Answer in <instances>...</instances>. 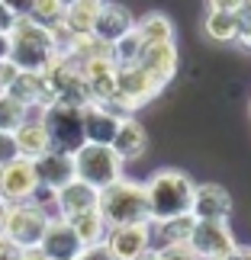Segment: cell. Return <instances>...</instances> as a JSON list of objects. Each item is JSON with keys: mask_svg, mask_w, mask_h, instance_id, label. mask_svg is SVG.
Returning a JSON list of instances; mask_svg holds the SVG:
<instances>
[{"mask_svg": "<svg viewBox=\"0 0 251 260\" xmlns=\"http://www.w3.org/2000/svg\"><path fill=\"white\" fill-rule=\"evenodd\" d=\"M103 4H106V0H68L62 26L71 36L90 32V29H94V19H97V13H100V7H103Z\"/></svg>", "mask_w": 251, "mask_h": 260, "instance_id": "44dd1931", "label": "cell"}, {"mask_svg": "<svg viewBox=\"0 0 251 260\" xmlns=\"http://www.w3.org/2000/svg\"><path fill=\"white\" fill-rule=\"evenodd\" d=\"M48 218H52V212L42 209V206H36V203H29V199H23V203H7L0 235H7L13 244H19L23 251H29V247H39Z\"/></svg>", "mask_w": 251, "mask_h": 260, "instance_id": "5b68a950", "label": "cell"}, {"mask_svg": "<svg viewBox=\"0 0 251 260\" xmlns=\"http://www.w3.org/2000/svg\"><path fill=\"white\" fill-rule=\"evenodd\" d=\"M36 180L48 189H62L65 183H71L74 180V157L68 151H55V148H48L45 154H39L36 161Z\"/></svg>", "mask_w": 251, "mask_h": 260, "instance_id": "5bb4252c", "label": "cell"}, {"mask_svg": "<svg viewBox=\"0 0 251 260\" xmlns=\"http://www.w3.org/2000/svg\"><path fill=\"white\" fill-rule=\"evenodd\" d=\"M10 48H13L10 32H0V61H7V58H10Z\"/></svg>", "mask_w": 251, "mask_h": 260, "instance_id": "8d00e7d4", "label": "cell"}, {"mask_svg": "<svg viewBox=\"0 0 251 260\" xmlns=\"http://www.w3.org/2000/svg\"><path fill=\"white\" fill-rule=\"evenodd\" d=\"M68 225L77 232L81 244L90 247V244H103V235H106V222L100 215V209H87V212H77L68 218Z\"/></svg>", "mask_w": 251, "mask_h": 260, "instance_id": "603a6c76", "label": "cell"}, {"mask_svg": "<svg viewBox=\"0 0 251 260\" xmlns=\"http://www.w3.org/2000/svg\"><path fill=\"white\" fill-rule=\"evenodd\" d=\"M248 113H251V103H248Z\"/></svg>", "mask_w": 251, "mask_h": 260, "instance_id": "60d3db41", "label": "cell"}, {"mask_svg": "<svg viewBox=\"0 0 251 260\" xmlns=\"http://www.w3.org/2000/svg\"><path fill=\"white\" fill-rule=\"evenodd\" d=\"M71 157H74V177L84 180V183H90L94 189H103V186L116 183V180L123 177V164L126 161L109 145L84 142Z\"/></svg>", "mask_w": 251, "mask_h": 260, "instance_id": "277c9868", "label": "cell"}, {"mask_svg": "<svg viewBox=\"0 0 251 260\" xmlns=\"http://www.w3.org/2000/svg\"><path fill=\"white\" fill-rule=\"evenodd\" d=\"M97 199H100V189H94L84 180H71L65 183L62 189H55V212L62 218H71L77 212H87V209H97Z\"/></svg>", "mask_w": 251, "mask_h": 260, "instance_id": "2e32d148", "label": "cell"}, {"mask_svg": "<svg viewBox=\"0 0 251 260\" xmlns=\"http://www.w3.org/2000/svg\"><path fill=\"white\" fill-rule=\"evenodd\" d=\"M36 186L39 180L29 157H16L7 167H0V196H4V203H23V199L33 196Z\"/></svg>", "mask_w": 251, "mask_h": 260, "instance_id": "8fae6325", "label": "cell"}, {"mask_svg": "<svg viewBox=\"0 0 251 260\" xmlns=\"http://www.w3.org/2000/svg\"><path fill=\"white\" fill-rule=\"evenodd\" d=\"M81 251H84V244H81V238H77V232L68 225V218H62V215L48 218L45 235H42V241H39V254L45 260H74Z\"/></svg>", "mask_w": 251, "mask_h": 260, "instance_id": "9c48e42d", "label": "cell"}, {"mask_svg": "<svg viewBox=\"0 0 251 260\" xmlns=\"http://www.w3.org/2000/svg\"><path fill=\"white\" fill-rule=\"evenodd\" d=\"M206 10H238L242 7V0H203Z\"/></svg>", "mask_w": 251, "mask_h": 260, "instance_id": "e575fe53", "label": "cell"}, {"mask_svg": "<svg viewBox=\"0 0 251 260\" xmlns=\"http://www.w3.org/2000/svg\"><path fill=\"white\" fill-rule=\"evenodd\" d=\"M193 180L177 167H161L148 177L145 199H148V222H164L174 215H187L193 203Z\"/></svg>", "mask_w": 251, "mask_h": 260, "instance_id": "6da1fadb", "label": "cell"}, {"mask_svg": "<svg viewBox=\"0 0 251 260\" xmlns=\"http://www.w3.org/2000/svg\"><path fill=\"white\" fill-rule=\"evenodd\" d=\"M158 260H200L193 251H190V244H168V247H158Z\"/></svg>", "mask_w": 251, "mask_h": 260, "instance_id": "f1b7e54d", "label": "cell"}, {"mask_svg": "<svg viewBox=\"0 0 251 260\" xmlns=\"http://www.w3.org/2000/svg\"><path fill=\"white\" fill-rule=\"evenodd\" d=\"M138 260H158V254H155V251H145V254L138 257Z\"/></svg>", "mask_w": 251, "mask_h": 260, "instance_id": "f35d334b", "label": "cell"}, {"mask_svg": "<svg viewBox=\"0 0 251 260\" xmlns=\"http://www.w3.org/2000/svg\"><path fill=\"white\" fill-rule=\"evenodd\" d=\"M0 199H4V196H0Z\"/></svg>", "mask_w": 251, "mask_h": 260, "instance_id": "b9f144b4", "label": "cell"}, {"mask_svg": "<svg viewBox=\"0 0 251 260\" xmlns=\"http://www.w3.org/2000/svg\"><path fill=\"white\" fill-rule=\"evenodd\" d=\"M193 218H229L232 215V196L219 183H200L193 186V203H190Z\"/></svg>", "mask_w": 251, "mask_h": 260, "instance_id": "9a60e30c", "label": "cell"}, {"mask_svg": "<svg viewBox=\"0 0 251 260\" xmlns=\"http://www.w3.org/2000/svg\"><path fill=\"white\" fill-rule=\"evenodd\" d=\"M226 260H251V247H248V251H242V247H238V251H235V254H229Z\"/></svg>", "mask_w": 251, "mask_h": 260, "instance_id": "74e56055", "label": "cell"}, {"mask_svg": "<svg viewBox=\"0 0 251 260\" xmlns=\"http://www.w3.org/2000/svg\"><path fill=\"white\" fill-rule=\"evenodd\" d=\"M74 260H113V257H109L106 244H90V247H84V251L77 254Z\"/></svg>", "mask_w": 251, "mask_h": 260, "instance_id": "1f68e13d", "label": "cell"}, {"mask_svg": "<svg viewBox=\"0 0 251 260\" xmlns=\"http://www.w3.org/2000/svg\"><path fill=\"white\" fill-rule=\"evenodd\" d=\"M10 61H13L19 71H45L52 64V58L58 55L55 36L52 29L33 23L29 16H16L13 26H10Z\"/></svg>", "mask_w": 251, "mask_h": 260, "instance_id": "7a4b0ae2", "label": "cell"}, {"mask_svg": "<svg viewBox=\"0 0 251 260\" xmlns=\"http://www.w3.org/2000/svg\"><path fill=\"white\" fill-rule=\"evenodd\" d=\"M4 212H7V203L0 199V228H4Z\"/></svg>", "mask_w": 251, "mask_h": 260, "instance_id": "ab89813d", "label": "cell"}, {"mask_svg": "<svg viewBox=\"0 0 251 260\" xmlns=\"http://www.w3.org/2000/svg\"><path fill=\"white\" fill-rule=\"evenodd\" d=\"M19 157V148H16V135L13 132H0V167H7L10 161Z\"/></svg>", "mask_w": 251, "mask_h": 260, "instance_id": "f546056e", "label": "cell"}, {"mask_svg": "<svg viewBox=\"0 0 251 260\" xmlns=\"http://www.w3.org/2000/svg\"><path fill=\"white\" fill-rule=\"evenodd\" d=\"M142 48H145L142 36L132 29V32H126L123 39H116V42L109 45V58H113L116 68H123V64H138V58H142Z\"/></svg>", "mask_w": 251, "mask_h": 260, "instance_id": "d4e9b609", "label": "cell"}, {"mask_svg": "<svg viewBox=\"0 0 251 260\" xmlns=\"http://www.w3.org/2000/svg\"><path fill=\"white\" fill-rule=\"evenodd\" d=\"M29 116H33L29 106H23L16 96H10L7 90H0V132H16Z\"/></svg>", "mask_w": 251, "mask_h": 260, "instance_id": "484cf974", "label": "cell"}, {"mask_svg": "<svg viewBox=\"0 0 251 260\" xmlns=\"http://www.w3.org/2000/svg\"><path fill=\"white\" fill-rule=\"evenodd\" d=\"M29 19L45 29H55L62 26L65 19V0H33V7H29Z\"/></svg>", "mask_w": 251, "mask_h": 260, "instance_id": "4316f807", "label": "cell"}, {"mask_svg": "<svg viewBox=\"0 0 251 260\" xmlns=\"http://www.w3.org/2000/svg\"><path fill=\"white\" fill-rule=\"evenodd\" d=\"M42 125L48 132V142H52L55 151H68L74 154L77 148L84 145V109L68 106V103H48L42 109Z\"/></svg>", "mask_w": 251, "mask_h": 260, "instance_id": "8992f818", "label": "cell"}, {"mask_svg": "<svg viewBox=\"0 0 251 260\" xmlns=\"http://www.w3.org/2000/svg\"><path fill=\"white\" fill-rule=\"evenodd\" d=\"M13 13H10V10H7V4H4V0H0V32H10V26H13Z\"/></svg>", "mask_w": 251, "mask_h": 260, "instance_id": "d590c367", "label": "cell"}, {"mask_svg": "<svg viewBox=\"0 0 251 260\" xmlns=\"http://www.w3.org/2000/svg\"><path fill=\"white\" fill-rule=\"evenodd\" d=\"M23 254L26 251L19 244H13L7 235H0V260H23Z\"/></svg>", "mask_w": 251, "mask_h": 260, "instance_id": "4dcf8cb0", "label": "cell"}, {"mask_svg": "<svg viewBox=\"0 0 251 260\" xmlns=\"http://www.w3.org/2000/svg\"><path fill=\"white\" fill-rule=\"evenodd\" d=\"M138 64H142L161 87H168L171 81H174L177 64H180V55H177L174 39H171V42H152V45H145V48H142V58H138Z\"/></svg>", "mask_w": 251, "mask_h": 260, "instance_id": "4fadbf2b", "label": "cell"}, {"mask_svg": "<svg viewBox=\"0 0 251 260\" xmlns=\"http://www.w3.org/2000/svg\"><path fill=\"white\" fill-rule=\"evenodd\" d=\"M103 244H106V251H109L113 260H138L145 251H152V232H148V222L106 228Z\"/></svg>", "mask_w": 251, "mask_h": 260, "instance_id": "ba28073f", "label": "cell"}, {"mask_svg": "<svg viewBox=\"0 0 251 260\" xmlns=\"http://www.w3.org/2000/svg\"><path fill=\"white\" fill-rule=\"evenodd\" d=\"M65 4H68V0H65Z\"/></svg>", "mask_w": 251, "mask_h": 260, "instance_id": "7bdbcfd3", "label": "cell"}, {"mask_svg": "<svg viewBox=\"0 0 251 260\" xmlns=\"http://www.w3.org/2000/svg\"><path fill=\"white\" fill-rule=\"evenodd\" d=\"M13 135H16L19 157H29V161H36L39 154H45L48 148H52V142H48V132H45V125H42V119H39V116H29Z\"/></svg>", "mask_w": 251, "mask_h": 260, "instance_id": "ffe728a7", "label": "cell"}, {"mask_svg": "<svg viewBox=\"0 0 251 260\" xmlns=\"http://www.w3.org/2000/svg\"><path fill=\"white\" fill-rule=\"evenodd\" d=\"M109 148H113V151L123 157V161H135V157H142L145 148H148V135H145L142 122H138L135 116L119 119V128H116V135H113V142H109Z\"/></svg>", "mask_w": 251, "mask_h": 260, "instance_id": "e0dca14e", "label": "cell"}, {"mask_svg": "<svg viewBox=\"0 0 251 260\" xmlns=\"http://www.w3.org/2000/svg\"><path fill=\"white\" fill-rule=\"evenodd\" d=\"M238 29H242L238 10H206L203 32L213 39V42H235Z\"/></svg>", "mask_w": 251, "mask_h": 260, "instance_id": "7402d4cb", "label": "cell"}, {"mask_svg": "<svg viewBox=\"0 0 251 260\" xmlns=\"http://www.w3.org/2000/svg\"><path fill=\"white\" fill-rule=\"evenodd\" d=\"M135 29V13L129 7L123 4H113V0H106L103 7H100V13L94 19V32L100 42H106V45H113L116 39H123L126 32H132Z\"/></svg>", "mask_w": 251, "mask_h": 260, "instance_id": "7c38bea8", "label": "cell"}, {"mask_svg": "<svg viewBox=\"0 0 251 260\" xmlns=\"http://www.w3.org/2000/svg\"><path fill=\"white\" fill-rule=\"evenodd\" d=\"M193 215H174V218H164V222H148V232H152V251L158 247H168V244H187L190 232H193Z\"/></svg>", "mask_w": 251, "mask_h": 260, "instance_id": "d6986e66", "label": "cell"}, {"mask_svg": "<svg viewBox=\"0 0 251 260\" xmlns=\"http://www.w3.org/2000/svg\"><path fill=\"white\" fill-rule=\"evenodd\" d=\"M187 244L200 260H226L229 254L238 251L229 218H197Z\"/></svg>", "mask_w": 251, "mask_h": 260, "instance_id": "52a82bcc", "label": "cell"}, {"mask_svg": "<svg viewBox=\"0 0 251 260\" xmlns=\"http://www.w3.org/2000/svg\"><path fill=\"white\" fill-rule=\"evenodd\" d=\"M97 209L103 215L106 228L113 225H135V222H148V199H145V183L119 177L116 183H109L100 189Z\"/></svg>", "mask_w": 251, "mask_h": 260, "instance_id": "3957f363", "label": "cell"}, {"mask_svg": "<svg viewBox=\"0 0 251 260\" xmlns=\"http://www.w3.org/2000/svg\"><path fill=\"white\" fill-rule=\"evenodd\" d=\"M16 71H19V68H16L13 61H10V58H7V61H0V90H7L10 84H13Z\"/></svg>", "mask_w": 251, "mask_h": 260, "instance_id": "d6a6232c", "label": "cell"}, {"mask_svg": "<svg viewBox=\"0 0 251 260\" xmlns=\"http://www.w3.org/2000/svg\"><path fill=\"white\" fill-rule=\"evenodd\" d=\"M7 10L13 16H29V7H33V0H4Z\"/></svg>", "mask_w": 251, "mask_h": 260, "instance_id": "836d02e7", "label": "cell"}, {"mask_svg": "<svg viewBox=\"0 0 251 260\" xmlns=\"http://www.w3.org/2000/svg\"><path fill=\"white\" fill-rule=\"evenodd\" d=\"M119 128V116L109 113L106 106L100 103H87L84 106V142L94 145H109Z\"/></svg>", "mask_w": 251, "mask_h": 260, "instance_id": "ac0fdd59", "label": "cell"}, {"mask_svg": "<svg viewBox=\"0 0 251 260\" xmlns=\"http://www.w3.org/2000/svg\"><path fill=\"white\" fill-rule=\"evenodd\" d=\"M238 19H242V29H238L235 42L242 48H251V0H242V7H238Z\"/></svg>", "mask_w": 251, "mask_h": 260, "instance_id": "83f0119b", "label": "cell"}, {"mask_svg": "<svg viewBox=\"0 0 251 260\" xmlns=\"http://www.w3.org/2000/svg\"><path fill=\"white\" fill-rule=\"evenodd\" d=\"M135 32L142 36L145 45H152V42H171V39H174V23H171L168 13L152 10V13H145L142 19H135Z\"/></svg>", "mask_w": 251, "mask_h": 260, "instance_id": "cb8c5ba5", "label": "cell"}, {"mask_svg": "<svg viewBox=\"0 0 251 260\" xmlns=\"http://www.w3.org/2000/svg\"><path fill=\"white\" fill-rule=\"evenodd\" d=\"M7 93L16 96L23 106H29L33 116H42V109L48 103H55V93H52V87H48L42 71H16L13 84L7 87Z\"/></svg>", "mask_w": 251, "mask_h": 260, "instance_id": "30bf717a", "label": "cell"}]
</instances>
